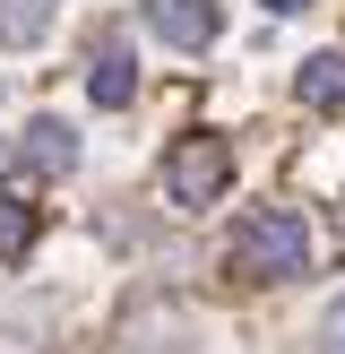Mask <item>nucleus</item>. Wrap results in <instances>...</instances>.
Returning <instances> with one entry per match:
<instances>
[{
    "mask_svg": "<svg viewBox=\"0 0 345 354\" xmlns=\"http://www.w3.org/2000/svg\"><path fill=\"white\" fill-rule=\"evenodd\" d=\"M233 268L259 277V286L302 277L310 268V225H302V207H250V216L233 225Z\"/></svg>",
    "mask_w": 345,
    "mask_h": 354,
    "instance_id": "1",
    "label": "nucleus"
},
{
    "mask_svg": "<svg viewBox=\"0 0 345 354\" xmlns=\"http://www.w3.org/2000/svg\"><path fill=\"white\" fill-rule=\"evenodd\" d=\"M164 190H172V207H216L224 190H233V138H216V130L172 138V156H164Z\"/></svg>",
    "mask_w": 345,
    "mask_h": 354,
    "instance_id": "2",
    "label": "nucleus"
},
{
    "mask_svg": "<svg viewBox=\"0 0 345 354\" xmlns=\"http://www.w3.org/2000/svg\"><path fill=\"white\" fill-rule=\"evenodd\" d=\"M147 35L172 44V52H207L224 35V9L216 0H147Z\"/></svg>",
    "mask_w": 345,
    "mask_h": 354,
    "instance_id": "3",
    "label": "nucleus"
},
{
    "mask_svg": "<svg viewBox=\"0 0 345 354\" xmlns=\"http://www.w3.org/2000/svg\"><path fill=\"white\" fill-rule=\"evenodd\" d=\"M293 95H302L310 113H345V52H310V61L293 69Z\"/></svg>",
    "mask_w": 345,
    "mask_h": 354,
    "instance_id": "4",
    "label": "nucleus"
},
{
    "mask_svg": "<svg viewBox=\"0 0 345 354\" xmlns=\"http://www.w3.org/2000/svg\"><path fill=\"white\" fill-rule=\"evenodd\" d=\"M86 95H95L103 113H121V104L138 95V61H130V52H121V44H103L95 61H86Z\"/></svg>",
    "mask_w": 345,
    "mask_h": 354,
    "instance_id": "5",
    "label": "nucleus"
},
{
    "mask_svg": "<svg viewBox=\"0 0 345 354\" xmlns=\"http://www.w3.org/2000/svg\"><path fill=\"white\" fill-rule=\"evenodd\" d=\"M17 156H26V173H69V165H78V130H69V121H26V147H17Z\"/></svg>",
    "mask_w": 345,
    "mask_h": 354,
    "instance_id": "6",
    "label": "nucleus"
},
{
    "mask_svg": "<svg viewBox=\"0 0 345 354\" xmlns=\"http://www.w3.org/2000/svg\"><path fill=\"white\" fill-rule=\"evenodd\" d=\"M26 251H34V207L26 199H0V268L26 259Z\"/></svg>",
    "mask_w": 345,
    "mask_h": 354,
    "instance_id": "7",
    "label": "nucleus"
},
{
    "mask_svg": "<svg viewBox=\"0 0 345 354\" xmlns=\"http://www.w3.org/2000/svg\"><path fill=\"white\" fill-rule=\"evenodd\" d=\"M43 35V9H0V44H34Z\"/></svg>",
    "mask_w": 345,
    "mask_h": 354,
    "instance_id": "8",
    "label": "nucleus"
},
{
    "mask_svg": "<svg viewBox=\"0 0 345 354\" xmlns=\"http://www.w3.org/2000/svg\"><path fill=\"white\" fill-rule=\"evenodd\" d=\"M319 354H345V303L328 311V328H319Z\"/></svg>",
    "mask_w": 345,
    "mask_h": 354,
    "instance_id": "9",
    "label": "nucleus"
},
{
    "mask_svg": "<svg viewBox=\"0 0 345 354\" xmlns=\"http://www.w3.org/2000/svg\"><path fill=\"white\" fill-rule=\"evenodd\" d=\"M259 9H276V17H293V9H310V0H259Z\"/></svg>",
    "mask_w": 345,
    "mask_h": 354,
    "instance_id": "10",
    "label": "nucleus"
},
{
    "mask_svg": "<svg viewBox=\"0 0 345 354\" xmlns=\"http://www.w3.org/2000/svg\"><path fill=\"white\" fill-rule=\"evenodd\" d=\"M26 9H43V0H26Z\"/></svg>",
    "mask_w": 345,
    "mask_h": 354,
    "instance_id": "11",
    "label": "nucleus"
}]
</instances>
